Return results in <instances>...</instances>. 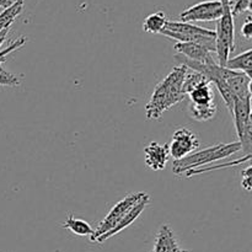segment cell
<instances>
[{
    "label": "cell",
    "instance_id": "1",
    "mask_svg": "<svg viewBox=\"0 0 252 252\" xmlns=\"http://www.w3.org/2000/svg\"><path fill=\"white\" fill-rule=\"evenodd\" d=\"M187 71V66L182 64L180 66H175L169 75L161 83L158 84L145 107L148 120H159L165 111L184 100L185 94L182 91V84Z\"/></svg>",
    "mask_w": 252,
    "mask_h": 252
},
{
    "label": "cell",
    "instance_id": "2",
    "mask_svg": "<svg viewBox=\"0 0 252 252\" xmlns=\"http://www.w3.org/2000/svg\"><path fill=\"white\" fill-rule=\"evenodd\" d=\"M241 150V145L239 142L229 143V144H218L214 147L207 148V149L201 150V152L192 153L187 157L182 158L180 160H175L172 165V171L176 175L187 174L193 170L201 169L202 166L211 164V162L218 161L220 159L230 157V155L236 154Z\"/></svg>",
    "mask_w": 252,
    "mask_h": 252
},
{
    "label": "cell",
    "instance_id": "3",
    "mask_svg": "<svg viewBox=\"0 0 252 252\" xmlns=\"http://www.w3.org/2000/svg\"><path fill=\"white\" fill-rule=\"evenodd\" d=\"M161 34L176 39L177 42H193L202 44L212 53L216 52V31L182 21L167 20Z\"/></svg>",
    "mask_w": 252,
    "mask_h": 252
},
{
    "label": "cell",
    "instance_id": "4",
    "mask_svg": "<svg viewBox=\"0 0 252 252\" xmlns=\"http://www.w3.org/2000/svg\"><path fill=\"white\" fill-rule=\"evenodd\" d=\"M223 5V15L217 21L216 30V53L218 56L217 63L225 66L231 52L235 48V26L231 14L230 0H220Z\"/></svg>",
    "mask_w": 252,
    "mask_h": 252
},
{
    "label": "cell",
    "instance_id": "5",
    "mask_svg": "<svg viewBox=\"0 0 252 252\" xmlns=\"http://www.w3.org/2000/svg\"><path fill=\"white\" fill-rule=\"evenodd\" d=\"M231 116L235 123L236 133L241 150L246 155L252 152V117H251V97L234 98Z\"/></svg>",
    "mask_w": 252,
    "mask_h": 252
},
{
    "label": "cell",
    "instance_id": "6",
    "mask_svg": "<svg viewBox=\"0 0 252 252\" xmlns=\"http://www.w3.org/2000/svg\"><path fill=\"white\" fill-rule=\"evenodd\" d=\"M144 192H138V193H132L128 194L127 197L122 199V201L118 202L115 207L110 211V213L106 216V218L101 221L100 224L97 225V228L94 230V234L90 236L91 241L95 243L100 236L105 235L106 233H108L110 230H112L116 225L118 224V221L126 216L128 211L137 203L138 201L143 198L144 196Z\"/></svg>",
    "mask_w": 252,
    "mask_h": 252
},
{
    "label": "cell",
    "instance_id": "7",
    "mask_svg": "<svg viewBox=\"0 0 252 252\" xmlns=\"http://www.w3.org/2000/svg\"><path fill=\"white\" fill-rule=\"evenodd\" d=\"M223 15V5L220 0H207L189 6L180 14L182 22L198 21H218Z\"/></svg>",
    "mask_w": 252,
    "mask_h": 252
},
{
    "label": "cell",
    "instance_id": "8",
    "mask_svg": "<svg viewBox=\"0 0 252 252\" xmlns=\"http://www.w3.org/2000/svg\"><path fill=\"white\" fill-rule=\"evenodd\" d=\"M199 147L197 135L186 128H180L172 135V142L169 144V153L175 160H180L192 154Z\"/></svg>",
    "mask_w": 252,
    "mask_h": 252
},
{
    "label": "cell",
    "instance_id": "9",
    "mask_svg": "<svg viewBox=\"0 0 252 252\" xmlns=\"http://www.w3.org/2000/svg\"><path fill=\"white\" fill-rule=\"evenodd\" d=\"M149 202H150L149 194L145 193L144 196H143V198L140 199V201H138L137 203H135L134 206H133L132 208H130L129 211L126 213V216L123 217L120 221H118V224L112 229V230H110L108 233H106L105 235L100 236V238H98L95 243H103V241L108 240V239L112 238L113 235H117L118 233H121V231L125 230L126 228H128L130 224L134 223V221L139 218V216L143 213V211H144L145 207L148 206V203H149Z\"/></svg>",
    "mask_w": 252,
    "mask_h": 252
},
{
    "label": "cell",
    "instance_id": "10",
    "mask_svg": "<svg viewBox=\"0 0 252 252\" xmlns=\"http://www.w3.org/2000/svg\"><path fill=\"white\" fill-rule=\"evenodd\" d=\"M174 49L177 52V54L189 59V61L204 64L216 63L212 52L202 44L193 43V42H177L174 46Z\"/></svg>",
    "mask_w": 252,
    "mask_h": 252
},
{
    "label": "cell",
    "instance_id": "11",
    "mask_svg": "<svg viewBox=\"0 0 252 252\" xmlns=\"http://www.w3.org/2000/svg\"><path fill=\"white\" fill-rule=\"evenodd\" d=\"M169 144H159L158 142H152L144 149L145 164L153 171H161L166 167L169 160Z\"/></svg>",
    "mask_w": 252,
    "mask_h": 252
},
{
    "label": "cell",
    "instance_id": "12",
    "mask_svg": "<svg viewBox=\"0 0 252 252\" xmlns=\"http://www.w3.org/2000/svg\"><path fill=\"white\" fill-rule=\"evenodd\" d=\"M177 249H179V245H177L176 238L171 228L166 224L160 226L157 238H155L153 252H174Z\"/></svg>",
    "mask_w": 252,
    "mask_h": 252
},
{
    "label": "cell",
    "instance_id": "13",
    "mask_svg": "<svg viewBox=\"0 0 252 252\" xmlns=\"http://www.w3.org/2000/svg\"><path fill=\"white\" fill-rule=\"evenodd\" d=\"M251 81L252 79L244 73H236L226 80V84L230 88L234 97L246 98L251 97Z\"/></svg>",
    "mask_w": 252,
    "mask_h": 252
},
{
    "label": "cell",
    "instance_id": "14",
    "mask_svg": "<svg viewBox=\"0 0 252 252\" xmlns=\"http://www.w3.org/2000/svg\"><path fill=\"white\" fill-rule=\"evenodd\" d=\"M225 68L238 73H244L252 79V49H248L234 58H229Z\"/></svg>",
    "mask_w": 252,
    "mask_h": 252
},
{
    "label": "cell",
    "instance_id": "15",
    "mask_svg": "<svg viewBox=\"0 0 252 252\" xmlns=\"http://www.w3.org/2000/svg\"><path fill=\"white\" fill-rule=\"evenodd\" d=\"M187 96L191 101L189 103H193V105H207V103L214 102V94L208 81L202 83L201 85L193 89Z\"/></svg>",
    "mask_w": 252,
    "mask_h": 252
},
{
    "label": "cell",
    "instance_id": "16",
    "mask_svg": "<svg viewBox=\"0 0 252 252\" xmlns=\"http://www.w3.org/2000/svg\"><path fill=\"white\" fill-rule=\"evenodd\" d=\"M24 5V0H15L12 5H10L9 7H6V9H4L0 12V31L11 27L15 19L21 14Z\"/></svg>",
    "mask_w": 252,
    "mask_h": 252
},
{
    "label": "cell",
    "instance_id": "17",
    "mask_svg": "<svg viewBox=\"0 0 252 252\" xmlns=\"http://www.w3.org/2000/svg\"><path fill=\"white\" fill-rule=\"evenodd\" d=\"M189 112L193 120L199 121V122H206V121L214 118L217 113L216 102L207 103V105H193L189 103Z\"/></svg>",
    "mask_w": 252,
    "mask_h": 252
},
{
    "label": "cell",
    "instance_id": "18",
    "mask_svg": "<svg viewBox=\"0 0 252 252\" xmlns=\"http://www.w3.org/2000/svg\"><path fill=\"white\" fill-rule=\"evenodd\" d=\"M63 226L79 236H91L94 234V229L91 228L88 221L83 220V219L74 218L73 216L68 217V219L64 221Z\"/></svg>",
    "mask_w": 252,
    "mask_h": 252
},
{
    "label": "cell",
    "instance_id": "19",
    "mask_svg": "<svg viewBox=\"0 0 252 252\" xmlns=\"http://www.w3.org/2000/svg\"><path fill=\"white\" fill-rule=\"evenodd\" d=\"M167 19L166 15L162 11L154 12V14L149 15L147 19L144 20V24H143V30L148 33H161V31L164 30L165 25H166Z\"/></svg>",
    "mask_w": 252,
    "mask_h": 252
},
{
    "label": "cell",
    "instance_id": "20",
    "mask_svg": "<svg viewBox=\"0 0 252 252\" xmlns=\"http://www.w3.org/2000/svg\"><path fill=\"white\" fill-rule=\"evenodd\" d=\"M211 84H214V86H216L217 89H218V91L220 93L221 97H223L224 102H225L226 107H228L229 112H233V106H234V95L233 93H231L230 88L228 86V84H226L225 80H223V79H213V80L211 81Z\"/></svg>",
    "mask_w": 252,
    "mask_h": 252
},
{
    "label": "cell",
    "instance_id": "21",
    "mask_svg": "<svg viewBox=\"0 0 252 252\" xmlns=\"http://www.w3.org/2000/svg\"><path fill=\"white\" fill-rule=\"evenodd\" d=\"M204 81H207V79L204 78L202 74L197 73V71H192V73H189V71H187L186 76H185L184 84H182V91H184L185 96L189 95L193 89H196L197 86L201 85Z\"/></svg>",
    "mask_w": 252,
    "mask_h": 252
},
{
    "label": "cell",
    "instance_id": "22",
    "mask_svg": "<svg viewBox=\"0 0 252 252\" xmlns=\"http://www.w3.org/2000/svg\"><path fill=\"white\" fill-rule=\"evenodd\" d=\"M251 160V154L245 155L244 158L241 159L235 160V161H230L228 164H223V165H217V166H206V167H201V169H197L193 170V171H189L187 172V176L186 177H192V176H196V175L199 174H204V172H211V171H216V170H220L224 169V167H229V166H238V165L243 164L244 161H250Z\"/></svg>",
    "mask_w": 252,
    "mask_h": 252
},
{
    "label": "cell",
    "instance_id": "23",
    "mask_svg": "<svg viewBox=\"0 0 252 252\" xmlns=\"http://www.w3.org/2000/svg\"><path fill=\"white\" fill-rule=\"evenodd\" d=\"M21 80L17 75L11 74L6 69L2 68V64H0V85L1 86H19Z\"/></svg>",
    "mask_w": 252,
    "mask_h": 252
},
{
    "label": "cell",
    "instance_id": "24",
    "mask_svg": "<svg viewBox=\"0 0 252 252\" xmlns=\"http://www.w3.org/2000/svg\"><path fill=\"white\" fill-rule=\"evenodd\" d=\"M251 1L252 0H230V9L233 16H238L245 11H250Z\"/></svg>",
    "mask_w": 252,
    "mask_h": 252
},
{
    "label": "cell",
    "instance_id": "25",
    "mask_svg": "<svg viewBox=\"0 0 252 252\" xmlns=\"http://www.w3.org/2000/svg\"><path fill=\"white\" fill-rule=\"evenodd\" d=\"M241 186L245 189L246 191H252V166L249 165L248 169L243 171V181H241Z\"/></svg>",
    "mask_w": 252,
    "mask_h": 252
},
{
    "label": "cell",
    "instance_id": "26",
    "mask_svg": "<svg viewBox=\"0 0 252 252\" xmlns=\"http://www.w3.org/2000/svg\"><path fill=\"white\" fill-rule=\"evenodd\" d=\"M241 34L245 37L246 39H251L252 37V20L251 16L246 17L245 22H244L243 27H241Z\"/></svg>",
    "mask_w": 252,
    "mask_h": 252
},
{
    "label": "cell",
    "instance_id": "27",
    "mask_svg": "<svg viewBox=\"0 0 252 252\" xmlns=\"http://www.w3.org/2000/svg\"><path fill=\"white\" fill-rule=\"evenodd\" d=\"M9 30H10V27L9 29H5V30H2V31H0V47H1V44L4 43V41L6 39L7 33H9Z\"/></svg>",
    "mask_w": 252,
    "mask_h": 252
},
{
    "label": "cell",
    "instance_id": "28",
    "mask_svg": "<svg viewBox=\"0 0 252 252\" xmlns=\"http://www.w3.org/2000/svg\"><path fill=\"white\" fill-rule=\"evenodd\" d=\"M14 1L15 0H0V7L6 9V7H9L10 5H12V2Z\"/></svg>",
    "mask_w": 252,
    "mask_h": 252
},
{
    "label": "cell",
    "instance_id": "29",
    "mask_svg": "<svg viewBox=\"0 0 252 252\" xmlns=\"http://www.w3.org/2000/svg\"><path fill=\"white\" fill-rule=\"evenodd\" d=\"M174 252H189V251H187V250H182V249H177L176 251H174Z\"/></svg>",
    "mask_w": 252,
    "mask_h": 252
}]
</instances>
